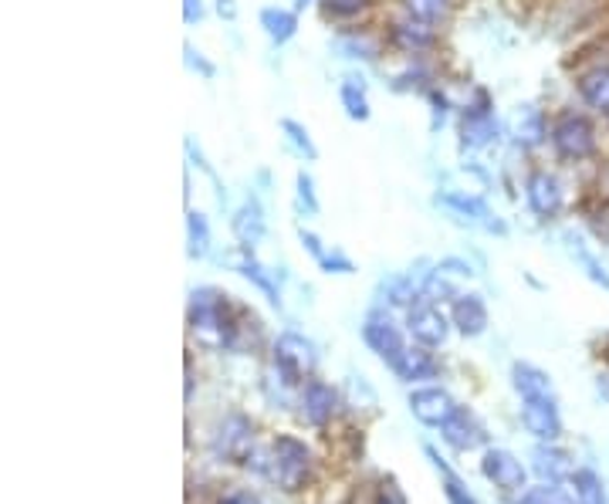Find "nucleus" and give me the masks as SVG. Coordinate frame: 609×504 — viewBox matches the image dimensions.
I'll return each mask as SVG.
<instances>
[{
    "label": "nucleus",
    "instance_id": "42",
    "mask_svg": "<svg viewBox=\"0 0 609 504\" xmlns=\"http://www.w3.org/2000/svg\"><path fill=\"white\" fill-rule=\"evenodd\" d=\"M220 504H261L254 494H230V497H224Z\"/></svg>",
    "mask_w": 609,
    "mask_h": 504
},
{
    "label": "nucleus",
    "instance_id": "36",
    "mask_svg": "<svg viewBox=\"0 0 609 504\" xmlns=\"http://www.w3.org/2000/svg\"><path fill=\"white\" fill-rule=\"evenodd\" d=\"M295 187H298V200H302V207H305L308 213H318V197H315V183H312V176H308V173H298Z\"/></svg>",
    "mask_w": 609,
    "mask_h": 504
},
{
    "label": "nucleus",
    "instance_id": "17",
    "mask_svg": "<svg viewBox=\"0 0 609 504\" xmlns=\"http://www.w3.org/2000/svg\"><path fill=\"white\" fill-rule=\"evenodd\" d=\"M393 373L403 380V383H413V380H431L437 376V362L434 355L420 346V349H403L400 359L393 362Z\"/></svg>",
    "mask_w": 609,
    "mask_h": 504
},
{
    "label": "nucleus",
    "instance_id": "27",
    "mask_svg": "<svg viewBox=\"0 0 609 504\" xmlns=\"http://www.w3.org/2000/svg\"><path fill=\"white\" fill-rule=\"evenodd\" d=\"M393 37H396V44L400 48H406V52H420V48H431L434 44V31L424 24V21H406V24H396L393 28Z\"/></svg>",
    "mask_w": 609,
    "mask_h": 504
},
{
    "label": "nucleus",
    "instance_id": "6",
    "mask_svg": "<svg viewBox=\"0 0 609 504\" xmlns=\"http://www.w3.org/2000/svg\"><path fill=\"white\" fill-rule=\"evenodd\" d=\"M362 339H366V346L377 352L380 359H387L390 365L400 359V352L406 349L403 346V336H400V329L393 326V318L387 315V311H369L366 315V326H362Z\"/></svg>",
    "mask_w": 609,
    "mask_h": 504
},
{
    "label": "nucleus",
    "instance_id": "10",
    "mask_svg": "<svg viewBox=\"0 0 609 504\" xmlns=\"http://www.w3.org/2000/svg\"><path fill=\"white\" fill-rule=\"evenodd\" d=\"M481 471L501 491H522L525 487V468H522L519 457L508 453V450H494L491 447L485 453V461H481Z\"/></svg>",
    "mask_w": 609,
    "mask_h": 504
},
{
    "label": "nucleus",
    "instance_id": "26",
    "mask_svg": "<svg viewBox=\"0 0 609 504\" xmlns=\"http://www.w3.org/2000/svg\"><path fill=\"white\" fill-rule=\"evenodd\" d=\"M241 274H244V278L248 282H254L264 295H268V302L271 305H281V295H278V288H274V282H271V274L254 261V254H251V248H241Z\"/></svg>",
    "mask_w": 609,
    "mask_h": 504
},
{
    "label": "nucleus",
    "instance_id": "24",
    "mask_svg": "<svg viewBox=\"0 0 609 504\" xmlns=\"http://www.w3.org/2000/svg\"><path fill=\"white\" fill-rule=\"evenodd\" d=\"M261 28H264V34H268L274 44H285V41L295 34L298 21H295V14H292V11H281V8H264V11H261Z\"/></svg>",
    "mask_w": 609,
    "mask_h": 504
},
{
    "label": "nucleus",
    "instance_id": "21",
    "mask_svg": "<svg viewBox=\"0 0 609 504\" xmlns=\"http://www.w3.org/2000/svg\"><path fill=\"white\" fill-rule=\"evenodd\" d=\"M514 140H519V146L532 150L545 140V119L535 106H522L519 116H514Z\"/></svg>",
    "mask_w": 609,
    "mask_h": 504
},
{
    "label": "nucleus",
    "instance_id": "41",
    "mask_svg": "<svg viewBox=\"0 0 609 504\" xmlns=\"http://www.w3.org/2000/svg\"><path fill=\"white\" fill-rule=\"evenodd\" d=\"M298 238H302V244H305V248H308V251H312V254H315L318 261L325 258V251H322V244H318V238H315V234H308V231H302Z\"/></svg>",
    "mask_w": 609,
    "mask_h": 504
},
{
    "label": "nucleus",
    "instance_id": "33",
    "mask_svg": "<svg viewBox=\"0 0 609 504\" xmlns=\"http://www.w3.org/2000/svg\"><path fill=\"white\" fill-rule=\"evenodd\" d=\"M566 241H569V248H573L576 261H579V264L586 267V274H589V278H592L596 285H602V288L609 292V274L602 271V264H599V261H596V258H592V254H589V251L583 248V241H579V238H566Z\"/></svg>",
    "mask_w": 609,
    "mask_h": 504
},
{
    "label": "nucleus",
    "instance_id": "7",
    "mask_svg": "<svg viewBox=\"0 0 609 504\" xmlns=\"http://www.w3.org/2000/svg\"><path fill=\"white\" fill-rule=\"evenodd\" d=\"M522 424L532 437H539L542 443H555L562 437V417L555 396H539V399H525L522 406Z\"/></svg>",
    "mask_w": 609,
    "mask_h": 504
},
{
    "label": "nucleus",
    "instance_id": "4",
    "mask_svg": "<svg viewBox=\"0 0 609 504\" xmlns=\"http://www.w3.org/2000/svg\"><path fill=\"white\" fill-rule=\"evenodd\" d=\"M214 457L227 464H251L254 457V424L244 414H230L214 430Z\"/></svg>",
    "mask_w": 609,
    "mask_h": 504
},
{
    "label": "nucleus",
    "instance_id": "45",
    "mask_svg": "<svg viewBox=\"0 0 609 504\" xmlns=\"http://www.w3.org/2000/svg\"><path fill=\"white\" fill-rule=\"evenodd\" d=\"M305 4H312V0H298V8H305Z\"/></svg>",
    "mask_w": 609,
    "mask_h": 504
},
{
    "label": "nucleus",
    "instance_id": "19",
    "mask_svg": "<svg viewBox=\"0 0 609 504\" xmlns=\"http://www.w3.org/2000/svg\"><path fill=\"white\" fill-rule=\"evenodd\" d=\"M511 383H514V390L522 393V399L555 396V393H552V380H548V373L535 370V365H529V362H514V370H511Z\"/></svg>",
    "mask_w": 609,
    "mask_h": 504
},
{
    "label": "nucleus",
    "instance_id": "13",
    "mask_svg": "<svg viewBox=\"0 0 609 504\" xmlns=\"http://www.w3.org/2000/svg\"><path fill=\"white\" fill-rule=\"evenodd\" d=\"M450 318L460 336H481L488 329V305L481 302V295H457L454 298V308H450Z\"/></svg>",
    "mask_w": 609,
    "mask_h": 504
},
{
    "label": "nucleus",
    "instance_id": "20",
    "mask_svg": "<svg viewBox=\"0 0 609 504\" xmlns=\"http://www.w3.org/2000/svg\"><path fill=\"white\" fill-rule=\"evenodd\" d=\"M437 204H444V207H450V210H457V213H464V217H471V220L485 223L488 231H498V234H504V223L491 220V210H488V207H485L478 197H464V194H441V197H437Z\"/></svg>",
    "mask_w": 609,
    "mask_h": 504
},
{
    "label": "nucleus",
    "instance_id": "22",
    "mask_svg": "<svg viewBox=\"0 0 609 504\" xmlns=\"http://www.w3.org/2000/svg\"><path fill=\"white\" fill-rule=\"evenodd\" d=\"M427 457H431V464H434V471L441 474V484H444V497L450 501V504H478L475 501V494L467 491V484L441 461V453L434 450V447H427Z\"/></svg>",
    "mask_w": 609,
    "mask_h": 504
},
{
    "label": "nucleus",
    "instance_id": "5",
    "mask_svg": "<svg viewBox=\"0 0 609 504\" xmlns=\"http://www.w3.org/2000/svg\"><path fill=\"white\" fill-rule=\"evenodd\" d=\"M552 143L562 160H586L596 153V132L583 116H562L552 129Z\"/></svg>",
    "mask_w": 609,
    "mask_h": 504
},
{
    "label": "nucleus",
    "instance_id": "38",
    "mask_svg": "<svg viewBox=\"0 0 609 504\" xmlns=\"http://www.w3.org/2000/svg\"><path fill=\"white\" fill-rule=\"evenodd\" d=\"M377 504H403V494L396 491L393 481H383V487H380V494H377Z\"/></svg>",
    "mask_w": 609,
    "mask_h": 504
},
{
    "label": "nucleus",
    "instance_id": "32",
    "mask_svg": "<svg viewBox=\"0 0 609 504\" xmlns=\"http://www.w3.org/2000/svg\"><path fill=\"white\" fill-rule=\"evenodd\" d=\"M339 99H342V106H346L349 119H359V122H366V119H369V102H366V91H362L356 81H346V85H342Z\"/></svg>",
    "mask_w": 609,
    "mask_h": 504
},
{
    "label": "nucleus",
    "instance_id": "39",
    "mask_svg": "<svg viewBox=\"0 0 609 504\" xmlns=\"http://www.w3.org/2000/svg\"><path fill=\"white\" fill-rule=\"evenodd\" d=\"M186 62H191V68H197V72H200V75H207V78L214 75V65H207L194 48H186Z\"/></svg>",
    "mask_w": 609,
    "mask_h": 504
},
{
    "label": "nucleus",
    "instance_id": "44",
    "mask_svg": "<svg viewBox=\"0 0 609 504\" xmlns=\"http://www.w3.org/2000/svg\"><path fill=\"white\" fill-rule=\"evenodd\" d=\"M596 390H599V396H602V399H609V373H606V376H599Z\"/></svg>",
    "mask_w": 609,
    "mask_h": 504
},
{
    "label": "nucleus",
    "instance_id": "12",
    "mask_svg": "<svg viewBox=\"0 0 609 504\" xmlns=\"http://www.w3.org/2000/svg\"><path fill=\"white\" fill-rule=\"evenodd\" d=\"M441 430H444V440H447L454 450H478V447L488 440L485 424L471 414V409H464V406L454 409V417H450Z\"/></svg>",
    "mask_w": 609,
    "mask_h": 504
},
{
    "label": "nucleus",
    "instance_id": "40",
    "mask_svg": "<svg viewBox=\"0 0 609 504\" xmlns=\"http://www.w3.org/2000/svg\"><path fill=\"white\" fill-rule=\"evenodd\" d=\"M183 18H186V24L200 21V18H204V8H200V0H186V4H183Z\"/></svg>",
    "mask_w": 609,
    "mask_h": 504
},
{
    "label": "nucleus",
    "instance_id": "29",
    "mask_svg": "<svg viewBox=\"0 0 609 504\" xmlns=\"http://www.w3.org/2000/svg\"><path fill=\"white\" fill-rule=\"evenodd\" d=\"M522 504H579V497H576V491L569 494L566 487H555V481H545L542 487L525 491Z\"/></svg>",
    "mask_w": 609,
    "mask_h": 504
},
{
    "label": "nucleus",
    "instance_id": "1",
    "mask_svg": "<svg viewBox=\"0 0 609 504\" xmlns=\"http://www.w3.org/2000/svg\"><path fill=\"white\" fill-rule=\"evenodd\" d=\"M312 450L298 440V437H278L271 443V453H268V461H264V474L281 487V491H302L308 481H312Z\"/></svg>",
    "mask_w": 609,
    "mask_h": 504
},
{
    "label": "nucleus",
    "instance_id": "28",
    "mask_svg": "<svg viewBox=\"0 0 609 504\" xmlns=\"http://www.w3.org/2000/svg\"><path fill=\"white\" fill-rule=\"evenodd\" d=\"M403 8L413 21H424V24H434V21H444L447 11H450V0H403Z\"/></svg>",
    "mask_w": 609,
    "mask_h": 504
},
{
    "label": "nucleus",
    "instance_id": "16",
    "mask_svg": "<svg viewBox=\"0 0 609 504\" xmlns=\"http://www.w3.org/2000/svg\"><path fill=\"white\" fill-rule=\"evenodd\" d=\"M532 471L542 481H562L566 474H573V457L566 450L552 447V443H539L532 450Z\"/></svg>",
    "mask_w": 609,
    "mask_h": 504
},
{
    "label": "nucleus",
    "instance_id": "43",
    "mask_svg": "<svg viewBox=\"0 0 609 504\" xmlns=\"http://www.w3.org/2000/svg\"><path fill=\"white\" fill-rule=\"evenodd\" d=\"M217 11L227 18V21H233V18H238V8H233V0H217Z\"/></svg>",
    "mask_w": 609,
    "mask_h": 504
},
{
    "label": "nucleus",
    "instance_id": "11",
    "mask_svg": "<svg viewBox=\"0 0 609 504\" xmlns=\"http://www.w3.org/2000/svg\"><path fill=\"white\" fill-rule=\"evenodd\" d=\"M336 414H339V393H336L329 383L312 380V383L302 390V417H305L312 427H325Z\"/></svg>",
    "mask_w": 609,
    "mask_h": 504
},
{
    "label": "nucleus",
    "instance_id": "3",
    "mask_svg": "<svg viewBox=\"0 0 609 504\" xmlns=\"http://www.w3.org/2000/svg\"><path fill=\"white\" fill-rule=\"evenodd\" d=\"M315 362H318L315 346L305 336H298V332L278 336V342H274V373L289 386L305 383L315 373Z\"/></svg>",
    "mask_w": 609,
    "mask_h": 504
},
{
    "label": "nucleus",
    "instance_id": "25",
    "mask_svg": "<svg viewBox=\"0 0 609 504\" xmlns=\"http://www.w3.org/2000/svg\"><path fill=\"white\" fill-rule=\"evenodd\" d=\"M186 251H191V258H204L210 251V223L200 210H191L186 213Z\"/></svg>",
    "mask_w": 609,
    "mask_h": 504
},
{
    "label": "nucleus",
    "instance_id": "31",
    "mask_svg": "<svg viewBox=\"0 0 609 504\" xmlns=\"http://www.w3.org/2000/svg\"><path fill=\"white\" fill-rule=\"evenodd\" d=\"M281 132L289 135V143H292L305 160H318V150H315V143H312V135H308L305 125H298L295 119H281Z\"/></svg>",
    "mask_w": 609,
    "mask_h": 504
},
{
    "label": "nucleus",
    "instance_id": "34",
    "mask_svg": "<svg viewBox=\"0 0 609 504\" xmlns=\"http://www.w3.org/2000/svg\"><path fill=\"white\" fill-rule=\"evenodd\" d=\"M387 295H390V302H393V305H406V308H413V305H416V298H420L410 278H390Z\"/></svg>",
    "mask_w": 609,
    "mask_h": 504
},
{
    "label": "nucleus",
    "instance_id": "23",
    "mask_svg": "<svg viewBox=\"0 0 609 504\" xmlns=\"http://www.w3.org/2000/svg\"><path fill=\"white\" fill-rule=\"evenodd\" d=\"M579 96L592 106L609 112V68H592L579 78Z\"/></svg>",
    "mask_w": 609,
    "mask_h": 504
},
{
    "label": "nucleus",
    "instance_id": "15",
    "mask_svg": "<svg viewBox=\"0 0 609 504\" xmlns=\"http://www.w3.org/2000/svg\"><path fill=\"white\" fill-rule=\"evenodd\" d=\"M460 135H464V146H467V150H481V146H488V143L494 140V135H498V122H494V116H491V109H488L485 99H481L478 109L464 112Z\"/></svg>",
    "mask_w": 609,
    "mask_h": 504
},
{
    "label": "nucleus",
    "instance_id": "14",
    "mask_svg": "<svg viewBox=\"0 0 609 504\" xmlns=\"http://www.w3.org/2000/svg\"><path fill=\"white\" fill-rule=\"evenodd\" d=\"M529 207L539 213V217H555L558 207H562V190H558V179L552 173H532L529 176Z\"/></svg>",
    "mask_w": 609,
    "mask_h": 504
},
{
    "label": "nucleus",
    "instance_id": "18",
    "mask_svg": "<svg viewBox=\"0 0 609 504\" xmlns=\"http://www.w3.org/2000/svg\"><path fill=\"white\" fill-rule=\"evenodd\" d=\"M230 227H233V234H238V241L244 248L258 244L264 238V210H261V204L258 200H244L241 210L233 213V223Z\"/></svg>",
    "mask_w": 609,
    "mask_h": 504
},
{
    "label": "nucleus",
    "instance_id": "9",
    "mask_svg": "<svg viewBox=\"0 0 609 504\" xmlns=\"http://www.w3.org/2000/svg\"><path fill=\"white\" fill-rule=\"evenodd\" d=\"M410 409H413V417L420 424H427V427H444L450 417H454V396L441 386H431V390H416L410 396Z\"/></svg>",
    "mask_w": 609,
    "mask_h": 504
},
{
    "label": "nucleus",
    "instance_id": "35",
    "mask_svg": "<svg viewBox=\"0 0 609 504\" xmlns=\"http://www.w3.org/2000/svg\"><path fill=\"white\" fill-rule=\"evenodd\" d=\"M325 11L336 14V18H356L359 11L369 8V0H322Z\"/></svg>",
    "mask_w": 609,
    "mask_h": 504
},
{
    "label": "nucleus",
    "instance_id": "8",
    "mask_svg": "<svg viewBox=\"0 0 609 504\" xmlns=\"http://www.w3.org/2000/svg\"><path fill=\"white\" fill-rule=\"evenodd\" d=\"M406 329L420 346H441L447 339V318L441 315V308H434V302H416L406 315Z\"/></svg>",
    "mask_w": 609,
    "mask_h": 504
},
{
    "label": "nucleus",
    "instance_id": "37",
    "mask_svg": "<svg viewBox=\"0 0 609 504\" xmlns=\"http://www.w3.org/2000/svg\"><path fill=\"white\" fill-rule=\"evenodd\" d=\"M322 267L339 271V274H352V271H356V267H352V261H349V258H342V254H325V258H322Z\"/></svg>",
    "mask_w": 609,
    "mask_h": 504
},
{
    "label": "nucleus",
    "instance_id": "2",
    "mask_svg": "<svg viewBox=\"0 0 609 504\" xmlns=\"http://www.w3.org/2000/svg\"><path fill=\"white\" fill-rule=\"evenodd\" d=\"M191 329L217 346H233V339H238V326H233L227 311V298L217 288H197L191 295Z\"/></svg>",
    "mask_w": 609,
    "mask_h": 504
},
{
    "label": "nucleus",
    "instance_id": "30",
    "mask_svg": "<svg viewBox=\"0 0 609 504\" xmlns=\"http://www.w3.org/2000/svg\"><path fill=\"white\" fill-rule=\"evenodd\" d=\"M573 487H576L579 504H606L602 481H599L592 471H576V474H573Z\"/></svg>",
    "mask_w": 609,
    "mask_h": 504
}]
</instances>
